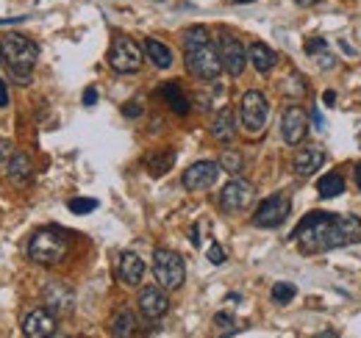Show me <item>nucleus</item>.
<instances>
[{
  "mask_svg": "<svg viewBox=\"0 0 361 338\" xmlns=\"http://www.w3.org/2000/svg\"><path fill=\"white\" fill-rule=\"evenodd\" d=\"M292 239L303 255L328 253V250L361 242V219L353 213L312 211L298 222Z\"/></svg>",
  "mask_w": 361,
  "mask_h": 338,
  "instance_id": "1",
  "label": "nucleus"
},
{
  "mask_svg": "<svg viewBox=\"0 0 361 338\" xmlns=\"http://www.w3.org/2000/svg\"><path fill=\"white\" fill-rule=\"evenodd\" d=\"M183 61H186V70L200 81H217L220 78L223 61H220V50L212 44L209 28L195 25L183 34Z\"/></svg>",
  "mask_w": 361,
  "mask_h": 338,
  "instance_id": "2",
  "label": "nucleus"
},
{
  "mask_svg": "<svg viewBox=\"0 0 361 338\" xmlns=\"http://www.w3.org/2000/svg\"><path fill=\"white\" fill-rule=\"evenodd\" d=\"M0 53H3V61L11 73V78L20 86L31 84V70L37 67L39 44L23 34H8L0 39Z\"/></svg>",
  "mask_w": 361,
  "mask_h": 338,
  "instance_id": "3",
  "label": "nucleus"
},
{
  "mask_svg": "<svg viewBox=\"0 0 361 338\" xmlns=\"http://www.w3.org/2000/svg\"><path fill=\"white\" fill-rule=\"evenodd\" d=\"M70 253V242L64 239V233L59 230H39L31 236L28 242V258L39 266H53V263H61Z\"/></svg>",
  "mask_w": 361,
  "mask_h": 338,
  "instance_id": "4",
  "label": "nucleus"
},
{
  "mask_svg": "<svg viewBox=\"0 0 361 338\" xmlns=\"http://www.w3.org/2000/svg\"><path fill=\"white\" fill-rule=\"evenodd\" d=\"M153 275H156V283L167 292H176L183 286L186 280V263L176 250H167V247H159L153 253Z\"/></svg>",
  "mask_w": 361,
  "mask_h": 338,
  "instance_id": "5",
  "label": "nucleus"
},
{
  "mask_svg": "<svg viewBox=\"0 0 361 338\" xmlns=\"http://www.w3.org/2000/svg\"><path fill=\"white\" fill-rule=\"evenodd\" d=\"M239 120H242V127L245 133L250 136H259L267 120H270V100L264 97V92L259 89H250L242 94V103H239Z\"/></svg>",
  "mask_w": 361,
  "mask_h": 338,
  "instance_id": "6",
  "label": "nucleus"
},
{
  "mask_svg": "<svg viewBox=\"0 0 361 338\" xmlns=\"http://www.w3.org/2000/svg\"><path fill=\"white\" fill-rule=\"evenodd\" d=\"M256 200V186L250 180L233 177L220 194V208L226 213H245Z\"/></svg>",
  "mask_w": 361,
  "mask_h": 338,
  "instance_id": "7",
  "label": "nucleus"
},
{
  "mask_svg": "<svg viewBox=\"0 0 361 338\" xmlns=\"http://www.w3.org/2000/svg\"><path fill=\"white\" fill-rule=\"evenodd\" d=\"M109 64L117 73H136L142 67V47L131 37H117L109 50Z\"/></svg>",
  "mask_w": 361,
  "mask_h": 338,
  "instance_id": "8",
  "label": "nucleus"
},
{
  "mask_svg": "<svg viewBox=\"0 0 361 338\" xmlns=\"http://www.w3.org/2000/svg\"><path fill=\"white\" fill-rule=\"evenodd\" d=\"M289 211H292V200L286 197V194H270L267 200H262L259 203V208H256V213H253V225L256 227H278L286 216H289Z\"/></svg>",
  "mask_w": 361,
  "mask_h": 338,
  "instance_id": "9",
  "label": "nucleus"
},
{
  "mask_svg": "<svg viewBox=\"0 0 361 338\" xmlns=\"http://www.w3.org/2000/svg\"><path fill=\"white\" fill-rule=\"evenodd\" d=\"M217 50H220L223 70H226L228 75L239 78V75L245 73V67H247V53H245L242 42H239L236 37H231L228 31H223V34H220V39H217Z\"/></svg>",
  "mask_w": 361,
  "mask_h": 338,
  "instance_id": "10",
  "label": "nucleus"
},
{
  "mask_svg": "<svg viewBox=\"0 0 361 338\" xmlns=\"http://www.w3.org/2000/svg\"><path fill=\"white\" fill-rule=\"evenodd\" d=\"M220 161H195L192 167L183 172V186L189 192H206L217 183L220 177Z\"/></svg>",
  "mask_w": 361,
  "mask_h": 338,
  "instance_id": "11",
  "label": "nucleus"
},
{
  "mask_svg": "<svg viewBox=\"0 0 361 338\" xmlns=\"http://www.w3.org/2000/svg\"><path fill=\"white\" fill-rule=\"evenodd\" d=\"M42 299H45L47 311H53L56 316H67L75 308L73 289L67 283H61V280H47V286L42 289Z\"/></svg>",
  "mask_w": 361,
  "mask_h": 338,
  "instance_id": "12",
  "label": "nucleus"
},
{
  "mask_svg": "<svg viewBox=\"0 0 361 338\" xmlns=\"http://www.w3.org/2000/svg\"><path fill=\"white\" fill-rule=\"evenodd\" d=\"M309 133V117L300 106H289L281 117V136L286 144H300Z\"/></svg>",
  "mask_w": 361,
  "mask_h": 338,
  "instance_id": "13",
  "label": "nucleus"
},
{
  "mask_svg": "<svg viewBox=\"0 0 361 338\" xmlns=\"http://www.w3.org/2000/svg\"><path fill=\"white\" fill-rule=\"evenodd\" d=\"M23 333L28 338H47L56 333V313L47 308H37L23 319Z\"/></svg>",
  "mask_w": 361,
  "mask_h": 338,
  "instance_id": "14",
  "label": "nucleus"
},
{
  "mask_svg": "<svg viewBox=\"0 0 361 338\" xmlns=\"http://www.w3.org/2000/svg\"><path fill=\"white\" fill-rule=\"evenodd\" d=\"M322 164H325V150L317 147V144L300 147V150L295 153V158H292V169H295L298 177H312Z\"/></svg>",
  "mask_w": 361,
  "mask_h": 338,
  "instance_id": "15",
  "label": "nucleus"
},
{
  "mask_svg": "<svg viewBox=\"0 0 361 338\" xmlns=\"http://www.w3.org/2000/svg\"><path fill=\"white\" fill-rule=\"evenodd\" d=\"M117 280L123 286H139L145 277V261L136 253H120L117 255V269H114Z\"/></svg>",
  "mask_w": 361,
  "mask_h": 338,
  "instance_id": "16",
  "label": "nucleus"
},
{
  "mask_svg": "<svg viewBox=\"0 0 361 338\" xmlns=\"http://www.w3.org/2000/svg\"><path fill=\"white\" fill-rule=\"evenodd\" d=\"M139 311H142L145 319L156 322V319H161V316L170 311V299H167V294H164L161 289L150 286V289H145V292L139 294Z\"/></svg>",
  "mask_w": 361,
  "mask_h": 338,
  "instance_id": "17",
  "label": "nucleus"
},
{
  "mask_svg": "<svg viewBox=\"0 0 361 338\" xmlns=\"http://www.w3.org/2000/svg\"><path fill=\"white\" fill-rule=\"evenodd\" d=\"M173 164H176V150L173 147H159V150H150L145 156V167H147L150 175H156V177L167 175L173 169Z\"/></svg>",
  "mask_w": 361,
  "mask_h": 338,
  "instance_id": "18",
  "label": "nucleus"
},
{
  "mask_svg": "<svg viewBox=\"0 0 361 338\" xmlns=\"http://www.w3.org/2000/svg\"><path fill=\"white\" fill-rule=\"evenodd\" d=\"M6 175H8V180H11L14 186H25V183H31V177H34L31 158H28L25 153H14L11 161L6 164Z\"/></svg>",
  "mask_w": 361,
  "mask_h": 338,
  "instance_id": "19",
  "label": "nucleus"
},
{
  "mask_svg": "<svg viewBox=\"0 0 361 338\" xmlns=\"http://www.w3.org/2000/svg\"><path fill=\"white\" fill-rule=\"evenodd\" d=\"M247 61H250L259 73H272L275 64H278V56H275V50H270L264 42H253L247 47Z\"/></svg>",
  "mask_w": 361,
  "mask_h": 338,
  "instance_id": "20",
  "label": "nucleus"
},
{
  "mask_svg": "<svg viewBox=\"0 0 361 338\" xmlns=\"http://www.w3.org/2000/svg\"><path fill=\"white\" fill-rule=\"evenodd\" d=\"M212 136H214L217 142H223V144H228V142L236 136V117H233V111H231V108H220V111L214 114Z\"/></svg>",
  "mask_w": 361,
  "mask_h": 338,
  "instance_id": "21",
  "label": "nucleus"
},
{
  "mask_svg": "<svg viewBox=\"0 0 361 338\" xmlns=\"http://www.w3.org/2000/svg\"><path fill=\"white\" fill-rule=\"evenodd\" d=\"M161 97L170 103V108H173L178 117H186V114H189V100H186V94L180 92L178 81H170V84L161 86Z\"/></svg>",
  "mask_w": 361,
  "mask_h": 338,
  "instance_id": "22",
  "label": "nucleus"
},
{
  "mask_svg": "<svg viewBox=\"0 0 361 338\" xmlns=\"http://www.w3.org/2000/svg\"><path fill=\"white\" fill-rule=\"evenodd\" d=\"M145 53H147V58H150L159 70H170V67H173V50L164 42L147 39V42H145Z\"/></svg>",
  "mask_w": 361,
  "mask_h": 338,
  "instance_id": "23",
  "label": "nucleus"
},
{
  "mask_svg": "<svg viewBox=\"0 0 361 338\" xmlns=\"http://www.w3.org/2000/svg\"><path fill=\"white\" fill-rule=\"evenodd\" d=\"M317 192H319V197H325V200L339 197V194L345 192V180H342V175H339V172H328L325 177H319Z\"/></svg>",
  "mask_w": 361,
  "mask_h": 338,
  "instance_id": "24",
  "label": "nucleus"
},
{
  "mask_svg": "<svg viewBox=\"0 0 361 338\" xmlns=\"http://www.w3.org/2000/svg\"><path fill=\"white\" fill-rule=\"evenodd\" d=\"M109 327H111V336L126 338V336H134L136 327H139V325H136V316L131 313V311H117Z\"/></svg>",
  "mask_w": 361,
  "mask_h": 338,
  "instance_id": "25",
  "label": "nucleus"
},
{
  "mask_svg": "<svg viewBox=\"0 0 361 338\" xmlns=\"http://www.w3.org/2000/svg\"><path fill=\"white\" fill-rule=\"evenodd\" d=\"M242 164H245V161H242V156H239L236 150H226V153L220 156V169L228 172V175H239V172H242Z\"/></svg>",
  "mask_w": 361,
  "mask_h": 338,
  "instance_id": "26",
  "label": "nucleus"
},
{
  "mask_svg": "<svg viewBox=\"0 0 361 338\" xmlns=\"http://www.w3.org/2000/svg\"><path fill=\"white\" fill-rule=\"evenodd\" d=\"M295 294H298V289L292 283H275L272 286V302L275 305H289L295 299Z\"/></svg>",
  "mask_w": 361,
  "mask_h": 338,
  "instance_id": "27",
  "label": "nucleus"
},
{
  "mask_svg": "<svg viewBox=\"0 0 361 338\" xmlns=\"http://www.w3.org/2000/svg\"><path fill=\"white\" fill-rule=\"evenodd\" d=\"M67 208L73 213H78V216H84V213H92L97 208V200H92V197H75V200L67 203Z\"/></svg>",
  "mask_w": 361,
  "mask_h": 338,
  "instance_id": "28",
  "label": "nucleus"
},
{
  "mask_svg": "<svg viewBox=\"0 0 361 338\" xmlns=\"http://www.w3.org/2000/svg\"><path fill=\"white\" fill-rule=\"evenodd\" d=\"M11 156H14V144L8 139H0V167H6L11 161Z\"/></svg>",
  "mask_w": 361,
  "mask_h": 338,
  "instance_id": "29",
  "label": "nucleus"
},
{
  "mask_svg": "<svg viewBox=\"0 0 361 338\" xmlns=\"http://www.w3.org/2000/svg\"><path fill=\"white\" fill-rule=\"evenodd\" d=\"M209 261L214 263V266H220V263H226V250L217 244V242H212V247H209Z\"/></svg>",
  "mask_w": 361,
  "mask_h": 338,
  "instance_id": "30",
  "label": "nucleus"
},
{
  "mask_svg": "<svg viewBox=\"0 0 361 338\" xmlns=\"http://www.w3.org/2000/svg\"><path fill=\"white\" fill-rule=\"evenodd\" d=\"M325 47H328V42H325V39H319V37H314V39H309V42H306V53H309V56H317V53H322Z\"/></svg>",
  "mask_w": 361,
  "mask_h": 338,
  "instance_id": "31",
  "label": "nucleus"
},
{
  "mask_svg": "<svg viewBox=\"0 0 361 338\" xmlns=\"http://www.w3.org/2000/svg\"><path fill=\"white\" fill-rule=\"evenodd\" d=\"M214 325H220L226 333H231V330H233V319H231L228 313H217V316H214Z\"/></svg>",
  "mask_w": 361,
  "mask_h": 338,
  "instance_id": "32",
  "label": "nucleus"
},
{
  "mask_svg": "<svg viewBox=\"0 0 361 338\" xmlns=\"http://www.w3.org/2000/svg\"><path fill=\"white\" fill-rule=\"evenodd\" d=\"M123 114H126V117H131V120H134V117H139V114H142V108H139V103H128V106H126V108H123Z\"/></svg>",
  "mask_w": 361,
  "mask_h": 338,
  "instance_id": "33",
  "label": "nucleus"
},
{
  "mask_svg": "<svg viewBox=\"0 0 361 338\" xmlns=\"http://www.w3.org/2000/svg\"><path fill=\"white\" fill-rule=\"evenodd\" d=\"M6 106H8V86L0 78V108H6Z\"/></svg>",
  "mask_w": 361,
  "mask_h": 338,
  "instance_id": "34",
  "label": "nucleus"
},
{
  "mask_svg": "<svg viewBox=\"0 0 361 338\" xmlns=\"http://www.w3.org/2000/svg\"><path fill=\"white\" fill-rule=\"evenodd\" d=\"M94 103H97V92H94V89H87V92H84V106H94Z\"/></svg>",
  "mask_w": 361,
  "mask_h": 338,
  "instance_id": "35",
  "label": "nucleus"
},
{
  "mask_svg": "<svg viewBox=\"0 0 361 338\" xmlns=\"http://www.w3.org/2000/svg\"><path fill=\"white\" fill-rule=\"evenodd\" d=\"M312 120H314V127H317V130H325V120H322L319 108H314V111H312Z\"/></svg>",
  "mask_w": 361,
  "mask_h": 338,
  "instance_id": "36",
  "label": "nucleus"
},
{
  "mask_svg": "<svg viewBox=\"0 0 361 338\" xmlns=\"http://www.w3.org/2000/svg\"><path fill=\"white\" fill-rule=\"evenodd\" d=\"M334 100H336V94H334V92H325V94H322V103H334Z\"/></svg>",
  "mask_w": 361,
  "mask_h": 338,
  "instance_id": "37",
  "label": "nucleus"
},
{
  "mask_svg": "<svg viewBox=\"0 0 361 338\" xmlns=\"http://www.w3.org/2000/svg\"><path fill=\"white\" fill-rule=\"evenodd\" d=\"M189 239H192V244H195V247L200 244V239H197V227H192V233H189Z\"/></svg>",
  "mask_w": 361,
  "mask_h": 338,
  "instance_id": "38",
  "label": "nucleus"
},
{
  "mask_svg": "<svg viewBox=\"0 0 361 338\" xmlns=\"http://www.w3.org/2000/svg\"><path fill=\"white\" fill-rule=\"evenodd\" d=\"M298 6H314V3H319V0H295Z\"/></svg>",
  "mask_w": 361,
  "mask_h": 338,
  "instance_id": "39",
  "label": "nucleus"
},
{
  "mask_svg": "<svg viewBox=\"0 0 361 338\" xmlns=\"http://www.w3.org/2000/svg\"><path fill=\"white\" fill-rule=\"evenodd\" d=\"M353 175H356V183H359V189H361V164H356V172H353Z\"/></svg>",
  "mask_w": 361,
  "mask_h": 338,
  "instance_id": "40",
  "label": "nucleus"
},
{
  "mask_svg": "<svg viewBox=\"0 0 361 338\" xmlns=\"http://www.w3.org/2000/svg\"><path fill=\"white\" fill-rule=\"evenodd\" d=\"M233 3H256V0H233Z\"/></svg>",
  "mask_w": 361,
  "mask_h": 338,
  "instance_id": "41",
  "label": "nucleus"
},
{
  "mask_svg": "<svg viewBox=\"0 0 361 338\" xmlns=\"http://www.w3.org/2000/svg\"><path fill=\"white\" fill-rule=\"evenodd\" d=\"M359 144H361V133H359Z\"/></svg>",
  "mask_w": 361,
  "mask_h": 338,
  "instance_id": "42",
  "label": "nucleus"
}]
</instances>
